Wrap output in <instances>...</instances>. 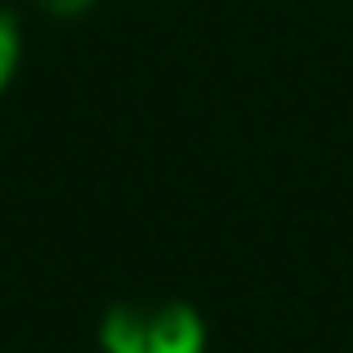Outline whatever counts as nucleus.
Returning <instances> with one entry per match:
<instances>
[{
  "instance_id": "2",
  "label": "nucleus",
  "mask_w": 353,
  "mask_h": 353,
  "mask_svg": "<svg viewBox=\"0 0 353 353\" xmlns=\"http://www.w3.org/2000/svg\"><path fill=\"white\" fill-rule=\"evenodd\" d=\"M18 72H23V27H18V18L0 5V99L14 90Z\"/></svg>"
},
{
  "instance_id": "1",
  "label": "nucleus",
  "mask_w": 353,
  "mask_h": 353,
  "mask_svg": "<svg viewBox=\"0 0 353 353\" xmlns=\"http://www.w3.org/2000/svg\"><path fill=\"white\" fill-rule=\"evenodd\" d=\"M99 353H210V322L188 300H121L99 318Z\"/></svg>"
},
{
  "instance_id": "3",
  "label": "nucleus",
  "mask_w": 353,
  "mask_h": 353,
  "mask_svg": "<svg viewBox=\"0 0 353 353\" xmlns=\"http://www.w3.org/2000/svg\"><path fill=\"white\" fill-rule=\"evenodd\" d=\"M36 5H41L50 18H59V23H72V18L94 14V9H99V0H36Z\"/></svg>"
}]
</instances>
